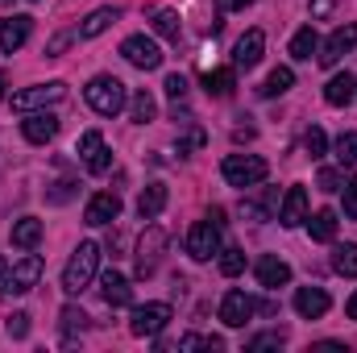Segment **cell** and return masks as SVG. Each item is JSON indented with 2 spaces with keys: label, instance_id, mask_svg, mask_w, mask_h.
<instances>
[{
  "label": "cell",
  "instance_id": "12",
  "mask_svg": "<svg viewBox=\"0 0 357 353\" xmlns=\"http://www.w3.org/2000/svg\"><path fill=\"white\" fill-rule=\"evenodd\" d=\"M29 33H33V17H25V13L4 17V21H0V50H4V54L21 50V46L29 42Z\"/></svg>",
  "mask_w": 357,
  "mask_h": 353
},
{
  "label": "cell",
  "instance_id": "42",
  "mask_svg": "<svg viewBox=\"0 0 357 353\" xmlns=\"http://www.w3.org/2000/svg\"><path fill=\"white\" fill-rule=\"evenodd\" d=\"M71 195H75V183H71V179H59V183L50 187V204H67Z\"/></svg>",
  "mask_w": 357,
  "mask_h": 353
},
{
  "label": "cell",
  "instance_id": "24",
  "mask_svg": "<svg viewBox=\"0 0 357 353\" xmlns=\"http://www.w3.org/2000/svg\"><path fill=\"white\" fill-rule=\"evenodd\" d=\"M204 88H208V96H216V100H229L233 88H237V71L233 67H216V71L204 75Z\"/></svg>",
  "mask_w": 357,
  "mask_h": 353
},
{
  "label": "cell",
  "instance_id": "17",
  "mask_svg": "<svg viewBox=\"0 0 357 353\" xmlns=\"http://www.w3.org/2000/svg\"><path fill=\"white\" fill-rule=\"evenodd\" d=\"M100 295H104L108 308H129V303H133V287H129V278H125L121 270H108V274L100 278Z\"/></svg>",
  "mask_w": 357,
  "mask_h": 353
},
{
  "label": "cell",
  "instance_id": "3",
  "mask_svg": "<svg viewBox=\"0 0 357 353\" xmlns=\"http://www.w3.org/2000/svg\"><path fill=\"white\" fill-rule=\"evenodd\" d=\"M220 175H225L229 187H258V183H266L270 167H266V158H258V154H229L220 163Z\"/></svg>",
  "mask_w": 357,
  "mask_h": 353
},
{
  "label": "cell",
  "instance_id": "21",
  "mask_svg": "<svg viewBox=\"0 0 357 353\" xmlns=\"http://www.w3.org/2000/svg\"><path fill=\"white\" fill-rule=\"evenodd\" d=\"M162 208H167V183H146V191L137 195V216L154 220Z\"/></svg>",
  "mask_w": 357,
  "mask_h": 353
},
{
  "label": "cell",
  "instance_id": "20",
  "mask_svg": "<svg viewBox=\"0 0 357 353\" xmlns=\"http://www.w3.org/2000/svg\"><path fill=\"white\" fill-rule=\"evenodd\" d=\"M274 208H278V187H262L258 195H250V200L241 204L245 220H270V216H274Z\"/></svg>",
  "mask_w": 357,
  "mask_h": 353
},
{
  "label": "cell",
  "instance_id": "18",
  "mask_svg": "<svg viewBox=\"0 0 357 353\" xmlns=\"http://www.w3.org/2000/svg\"><path fill=\"white\" fill-rule=\"evenodd\" d=\"M328 308H333L328 291H320V287H299V291H295V312H299L303 320H320Z\"/></svg>",
  "mask_w": 357,
  "mask_h": 353
},
{
  "label": "cell",
  "instance_id": "27",
  "mask_svg": "<svg viewBox=\"0 0 357 353\" xmlns=\"http://www.w3.org/2000/svg\"><path fill=\"white\" fill-rule=\"evenodd\" d=\"M320 50V33L312 29V25H303L295 38H291V59H299V63H307L312 54Z\"/></svg>",
  "mask_w": 357,
  "mask_h": 353
},
{
  "label": "cell",
  "instance_id": "28",
  "mask_svg": "<svg viewBox=\"0 0 357 353\" xmlns=\"http://www.w3.org/2000/svg\"><path fill=\"white\" fill-rule=\"evenodd\" d=\"M129 117H133V125H150L154 117H158V104H154V96L142 88L133 91V100H129Z\"/></svg>",
  "mask_w": 357,
  "mask_h": 353
},
{
  "label": "cell",
  "instance_id": "41",
  "mask_svg": "<svg viewBox=\"0 0 357 353\" xmlns=\"http://www.w3.org/2000/svg\"><path fill=\"white\" fill-rule=\"evenodd\" d=\"M162 88H167V96H171L175 104L187 100V80H183V75H167V84H162Z\"/></svg>",
  "mask_w": 357,
  "mask_h": 353
},
{
  "label": "cell",
  "instance_id": "10",
  "mask_svg": "<svg viewBox=\"0 0 357 353\" xmlns=\"http://www.w3.org/2000/svg\"><path fill=\"white\" fill-rule=\"evenodd\" d=\"M354 46H357V25L354 21H349V25H337V29L328 33V42L320 46V63H324V67H337Z\"/></svg>",
  "mask_w": 357,
  "mask_h": 353
},
{
  "label": "cell",
  "instance_id": "33",
  "mask_svg": "<svg viewBox=\"0 0 357 353\" xmlns=\"http://www.w3.org/2000/svg\"><path fill=\"white\" fill-rule=\"evenodd\" d=\"M245 270V254L241 250H220V274L225 278H237Z\"/></svg>",
  "mask_w": 357,
  "mask_h": 353
},
{
  "label": "cell",
  "instance_id": "1",
  "mask_svg": "<svg viewBox=\"0 0 357 353\" xmlns=\"http://www.w3.org/2000/svg\"><path fill=\"white\" fill-rule=\"evenodd\" d=\"M96 266H100V246L96 241H79L75 254H71V262H67V270H63V291L67 295H79L91 278H96Z\"/></svg>",
  "mask_w": 357,
  "mask_h": 353
},
{
  "label": "cell",
  "instance_id": "22",
  "mask_svg": "<svg viewBox=\"0 0 357 353\" xmlns=\"http://www.w3.org/2000/svg\"><path fill=\"white\" fill-rule=\"evenodd\" d=\"M354 96H357V80L349 75V71H345V75H333V80H328V88H324V100H328L333 108H345Z\"/></svg>",
  "mask_w": 357,
  "mask_h": 353
},
{
  "label": "cell",
  "instance_id": "13",
  "mask_svg": "<svg viewBox=\"0 0 357 353\" xmlns=\"http://www.w3.org/2000/svg\"><path fill=\"white\" fill-rule=\"evenodd\" d=\"M262 50H266V33L262 29H245L241 33V42L233 46V67H258L262 63Z\"/></svg>",
  "mask_w": 357,
  "mask_h": 353
},
{
  "label": "cell",
  "instance_id": "19",
  "mask_svg": "<svg viewBox=\"0 0 357 353\" xmlns=\"http://www.w3.org/2000/svg\"><path fill=\"white\" fill-rule=\"evenodd\" d=\"M254 274H258V283H262V287H270V291L291 283V266L282 262V258H274V254L258 258V262H254Z\"/></svg>",
  "mask_w": 357,
  "mask_h": 353
},
{
  "label": "cell",
  "instance_id": "30",
  "mask_svg": "<svg viewBox=\"0 0 357 353\" xmlns=\"http://www.w3.org/2000/svg\"><path fill=\"white\" fill-rule=\"evenodd\" d=\"M291 84H295V71H291V67H274V71H270L266 75V84H262V96H266V100H274V96H282V91H291Z\"/></svg>",
  "mask_w": 357,
  "mask_h": 353
},
{
  "label": "cell",
  "instance_id": "7",
  "mask_svg": "<svg viewBox=\"0 0 357 353\" xmlns=\"http://www.w3.org/2000/svg\"><path fill=\"white\" fill-rule=\"evenodd\" d=\"M162 250H167V233H162L158 225H150V229L142 233V241H137V278H150V274L158 270Z\"/></svg>",
  "mask_w": 357,
  "mask_h": 353
},
{
  "label": "cell",
  "instance_id": "14",
  "mask_svg": "<svg viewBox=\"0 0 357 353\" xmlns=\"http://www.w3.org/2000/svg\"><path fill=\"white\" fill-rule=\"evenodd\" d=\"M21 133H25V142H33V146H46V142H54V133H59V117L54 112H29L25 121H21Z\"/></svg>",
  "mask_w": 357,
  "mask_h": 353
},
{
  "label": "cell",
  "instance_id": "43",
  "mask_svg": "<svg viewBox=\"0 0 357 353\" xmlns=\"http://www.w3.org/2000/svg\"><path fill=\"white\" fill-rule=\"evenodd\" d=\"M341 191H345V216H354V220H357V175L349 179Z\"/></svg>",
  "mask_w": 357,
  "mask_h": 353
},
{
  "label": "cell",
  "instance_id": "39",
  "mask_svg": "<svg viewBox=\"0 0 357 353\" xmlns=\"http://www.w3.org/2000/svg\"><path fill=\"white\" fill-rule=\"evenodd\" d=\"M4 329H8V337H13V341H21V337H29V312H13Z\"/></svg>",
  "mask_w": 357,
  "mask_h": 353
},
{
  "label": "cell",
  "instance_id": "38",
  "mask_svg": "<svg viewBox=\"0 0 357 353\" xmlns=\"http://www.w3.org/2000/svg\"><path fill=\"white\" fill-rule=\"evenodd\" d=\"M282 341H287V337H282V333H258V337H254V341H250V345H245V353H262V350H282Z\"/></svg>",
  "mask_w": 357,
  "mask_h": 353
},
{
  "label": "cell",
  "instance_id": "6",
  "mask_svg": "<svg viewBox=\"0 0 357 353\" xmlns=\"http://www.w3.org/2000/svg\"><path fill=\"white\" fill-rule=\"evenodd\" d=\"M187 254H191L195 262L216 258V254H220V225H216V220H195V225L187 229Z\"/></svg>",
  "mask_w": 357,
  "mask_h": 353
},
{
  "label": "cell",
  "instance_id": "40",
  "mask_svg": "<svg viewBox=\"0 0 357 353\" xmlns=\"http://www.w3.org/2000/svg\"><path fill=\"white\" fill-rule=\"evenodd\" d=\"M108 167H112V150H108V146H100V150L88 158V171H91V175H104Z\"/></svg>",
  "mask_w": 357,
  "mask_h": 353
},
{
  "label": "cell",
  "instance_id": "23",
  "mask_svg": "<svg viewBox=\"0 0 357 353\" xmlns=\"http://www.w3.org/2000/svg\"><path fill=\"white\" fill-rule=\"evenodd\" d=\"M121 21V8H96L84 17V25H79V38H100L104 29H112Z\"/></svg>",
  "mask_w": 357,
  "mask_h": 353
},
{
  "label": "cell",
  "instance_id": "4",
  "mask_svg": "<svg viewBox=\"0 0 357 353\" xmlns=\"http://www.w3.org/2000/svg\"><path fill=\"white\" fill-rule=\"evenodd\" d=\"M38 278H42V258L38 254H25V258H17V262L4 270L0 295H25V291L38 287Z\"/></svg>",
  "mask_w": 357,
  "mask_h": 353
},
{
  "label": "cell",
  "instance_id": "11",
  "mask_svg": "<svg viewBox=\"0 0 357 353\" xmlns=\"http://www.w3.org/2000/svg\"><path fill=\"white\" fill-rule=\"evenodd\" d=\"M254 312H258L254 295H245V291H225V299H220V320H225L229 329H241L245 320H254Z\"/></svg>",
  "mask_w": 357,
  "mask_h": 353
},
{
  "label": "cell",
  "instance_id": "15",
  "mask_svg": "<svg viewBox=\"0 0 357 353\" xmlns=\"http://www.w3.org/2000/svg\"><path fill=\"white\" fill-rule=\"evenodd\" d=\"M116 216H121V195L116 191H96L88 200V208H84L88 225H112Z\"/></svg>",
  "mask_w": 357,
  "mask_h": 353
},
{
  "label": "cell",
  "instance_id": "32",
  "mask_svg": "<svg viewBox=\"0 0 357 353\" xmlns=\"http://www.w3.org/2000/svg\"><path fill=\"white\" fill-rule=\"evenodd\" d=\"M337 163H341V167H349V171L357 167V133H354V129L337 137Z\"/></svg>",
  "mask_w": 357,
  "mask_h": 353
},
{
  "label": "cell",
  "instance_id": "5",
  "mask_svg": "<svg viewBox=\"0 0 357 353\" xmlns=\"http://www.w3.org/2000/svg\"><path fill=\"white\" fill-rule=\"evenodd\" d=\"M67 96V84L63 80H50V84H33V88L13 91V108L17 112H38V108H50Z\"/></svg>",
  "mask_w": 357,
  "mask_h": 353
},
{
  "label": "cell",
  "instance_id": "49",
  "mask_svg": "<svg viewBox=\"0 0 357 353\" xmlns=\"http://www.w3.org/2000/svg\"><path fill=\"white\" fill-rule=\"evenodd\" d=\"M0 4H4V0H0Z\"/></svg>",
  "mask_w": 357,
  "mask_h": 353
},
{
  "label": "cell",
  "instance_id": "31",
  "mask_svg": "<svg viewBox=\"0 0 357 353\" xmlns=\"http://www.w3.org/2000/svg\"><path fill=\"white\" fill-rule=\"evenodd\" d=\"M333 270L345 274V278H357V246L354 241H345V246L333 250Z\"/></svg>",
  "mask_w": 357,
  "mask_h": 353
},
{
  "label": "cell",
  "instance_id": "2",
  "mask_svg": "<svg viewBox=\"0 0 357 353\" xmlns=\"http://www.w3.org/2000/svg\"><path fill=\"white\" fill-rule=\"evenodd\" d=\"M84 96H88V104L100 117H116V112L129 104V88H125L116 75H96L88 88H84Z\"/></svg>",
  "mask_w": 357,
  "mask_h": 353
},
{
  "label": "cell",
  "instance_id": "16",
  "mask_svg": "<svg viewBox=\"0 0 357 353\" xmlns=\"http://www.w3.org/2000/svg\"><path fill=\"white\" fill-rule=\"evenodd\" d=\"M307 220V191L303 187H291L287 195H282V204H278V225L282 229H295V225H303Z\"/></svg>",
  "mask_w": 357,
  "mask_h": 353
},
{
  "label": "cell",
  "instance_id": "8",
  "mask_svg": "<svg viewBox=\"0 0 357 353\" xmlns=\"http://www.w3.org/2000/svg\"><path fill=\"white\" fill-rule=\"evenodd\" d=\"M121 54H125L137 71H154V67H162V50H158V42L146 38V33L125 38V42H121Z\"/></svg>",
  "mask_w": 357,
  "mask_h": 353
},
{
  "label": "cell",
  "instance_id": "34",
  "mask_svg": "<svg viewBox=\"0 0 357 353\" xmlns=\"http://www.w3.org/2000/svg\"><path fill=\"white\" fill-rule=\"evenodd\" d=\"M178 350L191 353V350H225V341L220 337H199V333H187L183 341H178Z\"/></svg>",
  "mask_w": 357,
  "mask_h": 353
},
{
  "label": "cell",
  "instance_id": "45",
  "mask_svg": "<svg viewBox=\"0 0 357 353\" xmlns=\"http://www.w3.org/2000/svg\"><path fill=\"white\" fill-rule=\"evenodd\" d=\"M333 8H337L333 0H312V17H316V21H324V17H333Z\"/></svg>",
  "mask_w": 357,
  "mask_h": 353
},
{
  "label": "cell",
  "instance_id": "47",
  "mask_svg": "<svg viewBox=\"0 0 357 353\" xmlns=\"http://www.w3.org/2000/svg\"><path fill=\"white\" fill-rule=\"evenodd\" d=\"M225 4H229V8H250L254 0H225Z\"/></svg>",
  "mask_w": 357,
  "mask_h": 353
},
{
  "label": "cell",
  "instance_id": "44",
  "mask_svg": "<svg viewBox=\"0 0 357 353\" xmlns=\"http://www.w3.org/2000/svg\"><path fill=\"white\" fill-rule=\"evenodd\" d=\"M320 191H341V175L337 171H320Z\"/></svg>",
  "mask_w": 357,
  "mask_h": 353
},
{
  "label": "cell",
  "instance_id": "48",
  "mask_svg": "<svg viewBox=\"0 0 357 353\" xmlns=\"http://www.w3.org/2000/svg\"><path fill=\"white\" fill-rule=\"evenodd\" d=\"M0 278H4V262H0Z\"/></svg>",
  "mask_w": 357,
  "mask_h": 353
},
{
  "label": "cell",
  "instance_id": "46",
  "mask_svg": "<svg viewBox=\"0 0 357 353\" xmlns=\"http://www.w3.org/2000/svg\"><path fill=\"white\" fill-rule=\"evenodd\" d=\"M345 316H349V320H357V291L349 295V303H345Z\"/></svg>",
  "mask_w": 357,
  "mask_h": 353
},
{
  "label": "cell",
  "instance_id": "9",
  "mask_svg": "<svg viewBox=\"0 0 357 353\" xmlns=\"http://www.w3.org/2000/svg\"><path fill=\"white\" fill-rule=\"evenodd\" d=\"M167 324H171V303H142L133 308V320H129L133 337H158Z\"/></svg>",
  "mask_w": 357,
  "mask_h": 353
},
{
  "label": "cell",
  "instance_id": "26",
  "mask_svg": "<svg viewBox=\"0 0 357 353\" xmlns=\"http://www.w3.org/2000/svg\"><path fill=\"white\" fill-rule=\"evenodd\" d=\"M42 241V220L38 216H21L17 225H13V246L17 250H33Z\"/></svg>",
  "mask_w": 357,
  "mask_h": 353
},
{
  "label": "cell",
  "instance_id": "25",
  "mask_svg": "<svg viewBox=\"0 0 357 353\" xmlns=\"http://www.w3.org/2000/svg\"><path fill=\"white\" fill-rule=\"evenodd\" d=\"M307 233H312V241H333V237H337V212H333V208L312 212V216H307Z\"/></svg>",
  "mask_w": 357,
  "mask_h": 353
},
{
  "label": "cell",
  "instance_id": "29",
  "mask_svg": "<svg viewBox=\"0 0 357 353\" xmlns=\"http://www.w3.org/2000/svg\"><path fill=\"white\" fill-rule=\"evenodd\" d=\"M150 25H154V33H158V38H167V42H178V13H175V8H154Z\"/></svg>",
  "mask_w": 357,
  "mask_h": 353
},
{
  "label": "cell",
  "instance_id": "37",
  "mask_svg": "<svg viewBox=\"0 0 357 353\" xmlns=\"http://www.w3.org/2000/svg\"><path fill=\"white\" fill-rule=\"evenodd\" d=\"M59 320H63V333H67V337H71V333H84V329H88V316H84L79 308H63V316H59Z\"/></svg>",
  "mask_w": 357,
  "mask_h": 353
},
{
  "label": "cell",
  "instance_id": "36",
  "mask_svg": "<svg viewBox=\"0 0 357 353\" xmlns=\"http://www.w3.org/2000/svg\"><path fill=\"white\" fill-rule=\"evenodd\" d=\"M303 150H307L312 158H320V154L328 150V137H324V129H316V125H312V129L303 133Z\"/></svg>",
  "mask_w": 357,
  "mask_h": 353
},
{
  "label": "cell",
  "instance_id": "35",
  "mask_svg": "<svg viewBox=\"0 0 357 353\" xmlns=\"http://www.w3.org/2000/svg\"><path fill=\"white\" fill-rule=\"evenodd\" d=\"M100 146H104V133H100V129H88V133H79V146H75V154L88 163V158L96 154V150H100Z\"/></svg>",
  "mask_w": 357,
  "mask_h": 353
}]
</instances>
